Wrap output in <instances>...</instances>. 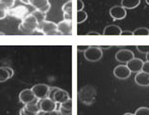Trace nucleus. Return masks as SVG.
<instances>
[{
    "label": "nucleus",
    "instance_id": "27",
    "mask_svg": "<svg viewBox=\"0 0 149 115\" xmlns=\"http://www.w3.org/2000/svg\"><path fill=\"white\" fill-rule=\"evenodd\" d=\"M136 49L139 51V53L142 54H148L149 53V45H137Z\"/></svg>",
    "mask_w": 149,
    "mask_h": 115
},
{
    "label": "nucleus",
    "instance_id": "12",
    "mask_svg": "<svg viewBox=\"0 0 149 115\" xmlns=\"http://www.w3.org/2000/svg\"><path fill=\"white\" fill-rule=\"evenodd\" d=\"M110 15L114 20H122L127 16V11L123 6L116 5L110 9Z\"/></svg>",
    "mask_w": 149,
    "mask_h": 115
},
{
    "label": "nucleus",
    "instance_id": "29",
    "mask_svg": "<svg viewBox=\"0 0 149 115\" xmlns=\"http://www.w3.org/2000/svg\"><path fill=\"white\" fill-rule=\"evenodd\" d=\"M58 111H59L62 115H72V109H67V108L61 107V106Z\"/></svg>",
    "mask_w": 149,
    "mask_h": 115
},
{
    "label": "nucleus",
    "instance_id": "45",
    "mask_svg": "<svg viewBox=\"0 0 149 115\" xmlns=\"http://www.w3.org/2000/svg\"><path fill=\"white\" fill-rule=\"evenodd\" d=\"M0 35H4V32H0Z\"/></svg>",
    "mask_w": 149,
    "mask_h": 115
},
{
    "label": "nucleus",
    "instance_id": "37",
    "mask_svg": "<svg viewBox=\"0 0 149 115\" xmlns=\"http://www.w3.org/2000/svg\"><path fill=\"white\" fill-rule=\"evenodd\" d=\"M121 35H133V31H130V30H124V31H122Z\"/></svg>",
    "mask_w": 149,
    "mask_h": 115
},
{
    "label": "nucleus",
    "instance_id": "20",
    "mask_svg": "<svg viewBox=\"0 0 149 115\" xmlns=\"http://www.w3.org/2000/svg\"><path fill=\"white\" fill-rule=\"evenodd\" d=\"M24 107L26 108L28 111H30L36 115H39L41 113V108H40L39 104H28V105H24Z\"/></svg>",
    "mask_w": 149,
    "mask_h": 115
},
{
    "label": "nucleus",
    "instance_id": "44",
    "mask_svg": "<svg viewBox=\"0 0 149 115\" xmlns=\"http://www.w3.org/2000/svg\"><path fill=\"white\" fill-rule=\"evenodd\" d=\"M145 1H146V3H147L148 5H149V0H145Z\"/></svg>",
    "mask_w": 149,
    "mask_h": 115
},
{
    "label": "nucleus",
    "instance_id": "41",
    "mask_svg": "<svg viewBox=\"0 0 149 115\" xmlns=\"http://www.w3.org/2000/svg\"><path fill=\"white\" fill-rule=\"evenodd\" d=\"M20 2H22L24 4H30V0H19Z\"/></svg>",
    "mask_w": 149,
    "mask_h": 115
},
{
    "label": "nucleus",
    "instance_id": "18",
    "mask_svg": "<svg viewBox=\"0 0 149 115\" xmlns=\"http://www.w3.org/2000/svg\"><path fill=\"white\" fill-rule=\"evenodd\" d=\"M63 18L64 20H72V1L68 0L62 6Z\"/></svg>",
    "mask_w": 149,
    "mask_h": 115
},
{
    "label": "nucleus",
    "instance_id": "11",
    "mask_svg": "<svg viewBox=\"0 0 149 115\" xmlns=\"http://www.w3.org/2000/svg\"><path fill=\"white\" fill-rule=\"evenodd\" d=\"M116 60L118 62L122 63V64H127L129 61H131L134 57V53L130 50H120V51L117 52L116 56H115Z\"/></svg>",
    "mask_w": 149,
    "mask_h": 115
},
{
    "label": "nucleus",
    "instance_id": "14",
    "mask_svg": "<svg viewBox=\"0 0 149 115\" xmlns=\"http://www.w3.org/2000/svg\"><path fill=\"white\" fill-rule=\"evenodd\" d=\"M144 62L141 60V59H138V58H133L131 61L126 64V66L128 67V69L130 70L131 73H139L142 71V67H143Z\"/></svg>",
    "mask_w": 149,
    "mask_h": 115
},
{
    "label": "nucleus",
    "instance_id": "8",
    "mask_svg": "<svg viewBox=\"0 0 149 115\" xmlns=\"http://www.w3.org/2000/svg\"><path fill=\"white\" fill-rule=\"evenodd\" d=\"M39 106L41 108V112L45 113V112H51L55 111L57 109V103L54 100H51L50 98H44V99L40 100Z\"/></svg>",
    "mask_w": 149,
    "mask_h": 115
},
{
    "label": "nucleus",
    "instance_id": "6",
    "mask_svg": "<svg viewBox=\"0 0 149 115\" xmlns=\"http://www.w3.org/2000/svg\"><path fill=\"white\" fill-rule=\"evenodd\" d=\"M84 58L88 62H97L102 58V50L100 47H88L84 52Z\"/></svg>",
    "mask_w": 149,
    "mask_h": 115
},
{
    "label": "nucleus",
    "instance_id": "35",
    "mask_svg": "<svg viewBox=\"0 0 149 115\" xmlns=\"http://www.w3.org/2000/svg\"><path fill=\"white\" fill-rule=\"evenodd\" d=\"M43 115H62V114L59 111L55 110V111H51V112H45V113H43Z\"/></svg>",
    "mask_w": 149,
    "mask_h": 115
},
{
    "label": "nucleus",
    "instance_id": "21",
    "mask_svg": "<svg viewBox=\"0 0 149 115\" xmlns=\"http://www.w3.org/2000/svg\"><path fill=\"white\" fill-rule=\"evenodd\" d=\"M31 13L36 16V18H37V20H38V22H39V23H42V22L46 20L47 13H44V12H41V11H39V10H36V9H35V11L31 12Z\"/></svg>",
    "mask_w": 149,
    "mask_h": 115
},
{
    "label": "nucleus",
    "instance_id": "2",
    "mask_svg": "<svg viewBox=\"0 0 149 115\" xmlns=\"http://www.w3.org/2000/svg\"><path fill=\"white\" fill-rule=\"evenodd\" d=\"M78 97L82 103L86 104V105H91L94 102L96 97V91L93 87L91 86H85L82 89L79 90Z\"/></svg>",
    "mask_w": 149,
    "mask_h": 115
},
{
    "label": "nucleus",
    "instance_id": "7",
    "mask_svg": "<svg viewBox=\"0 0 149 115\" xmlns=\"http://www.w3.org/2000/svg\"><path fill=\"white\" fill-rule=\"evenodd\" d=\"M49 88L50 86H48V85H46V84H37L31 87V91H33V95L36 96V98L42 100V99H44V98L48 97Z\"/></svg>",
    "mask_w": 149,
    "mask_h": 115
},
{
    "label": "nucleus",
    "instance_id": "26",
    "mask_svg": "<svg viewBox=\"0 0 149 115\" xmlns=\"http://www.w3.org/2000/svg\"><path fill=\"white\" fill-rule=\"evenodd\" d=\"M14 2L15 0H0V3L3 4L7 9H10L14 6Z\"/></svg>",
    "mask_w": 149,
    "mask_h": 115
},
{
    "label": "nucleus",
    "instance_id": "23",
    "mask_svg": "<svg viewBox=\"0 0 149 115\" xmlns=\"http://www.w3.org/2000/svg\"><path fill=\"white\" fill-rule=\"evenodd\" d=\"M133 35H141V36L149 35V29L147 28H138L133 31Z\"/></svg>",
    "mask_w": 149,
    "mask_h": 115
},
{
    "label": "nucleus",
    "instance_id": "38",
    "mask_svg": "<svg viewBox=\"0 0 149 115\" xmlns=\"http://www.w3.org/2000/svg\"><path fill=\"white\" fill-rule=\"evenodd\" d=\"M85 35H100V34L98 32H95V31H89Z\"/></svg>",
    "mask_w": 149,
    "mask_h": 115
},
{
    "label": "nucleus",
    "instance_id": "4",
    "mask_svg": "<svg viewBox=\"0 0 149 115\" xmlns=\"http://www.w3.org/2000/svg\"><path fill=\"white\" fill-rule=\"evenodd\" d=\"M30 14V10L28 9L26 5H18L15 7H12L7 9V15L11 17L17 18V19H24L26 15Z\"/></svg>",
    "mask_w": 149,
    "mask_h": 115
},
{
    "label": "nucleus",
    "instance_id": "32",
    "mask_svg": "<svg viewBox=\"0 0 149 115\" xmlns=\"http://www.w3.org/2000/svg\"><path fill=\"white\" fill-rule=\"evenodd\" d=\"M84 8V2L82 0H77V10L78 11H82Z\"/></svg>",
    "mask_w": 149,
    "mask_h": 115
},
{
    "label": "nucleus",
    "instance_id": "24",
    "mask_svg": "<svg viewBox=\"0 0 149 115\" xmlns=\"http://www.w3.org/2000/svg\"><path fill=\"white\" fill-rule=\"evenodd\" d=\"M87 19V13L85 11H77V23H82Z\"/></svg>",
    "mask_w": 149,
    "mask_h": 115
},
{
    "label": "nucleus",
    "instance_id": "5",
    "mask_svg": "<svg viewBox=\"0 0 149 115\" xmlns=\"http://www.w3.org/2000/svg\"><path fill=\"white\" fill-rule=\"evenodd\" d=\"M18 98H19V101L22 104H24V105H28V104H39L40 102V99L36 98L31 89H24L19 93Z\"/></svg>",
    "mask_w": 149,
    "mask_h": 115
},
{
    "label": "nucleus",
    "instance_id": "36",
    "mask_svg": "<svg viewBox=\"0 0 149 115\" xmlns=\"http://www.w3.org/2000/svg\"><path fill=\"white\" fill-rule=\"evenodd\" d=\"M5 69H6V71L8 72V74H9V77H10V78H12V77H13V74H14L13 70H12L11 68H9V67H5Z\"/></svg>",
    "mask_w": 149,
    "mask_h": 115
},
{
    "label": "nucleus",
    "instance_id": "43",
    "mask_svg": "<svg viewBox=\"0 0 149 115\" xmlns=\"http://www.w3.org/2000/svg\"><path fill=\"white\" fill-rule=\"evenodd\" d=\"M124 115H135V114H133V113H125Z\"/></svg>",
    "mask_w": 149,
    "mask_h": 115
},
{
    "label": "nucleus",
    "instance_id": "42",
    "mask_svg": "<svg viewBox=\"0 0 149 115\" xmlns=\"http://www.w3.org/2000/svg\"><path fill=\"white\" fill-rule=\"evenodd\" d=\"M146 60H147V62H149V53L146 54Z\"/></svg>",
    "mask_w": 149,
    "mask_h": 115
},
{
    "label": "nucleus",
    "instance_id": "31",
    "mask_svg": "<svg viewBox=\"0 0 149 115\" xmlns=\"http://www.w3.org/2000/svg\"><path fill=\"white\" fill-rule=\"evenodd\" d=\"M57 89H58L57 87H50L49 92H48V98H50L51 100H53V96H54V94H55V92Z\"/></svg>",
    "mask_w": 149,
    "mask_h": 115
},
{
    "label": "nucleus",
    "instance_id": "15",
    "mask_svg": "<svg viewBox=\"0 0 149 115\" xmlns=\"http://www.w3.org/2000/svg\"><path fill=\"white\" fill-rule=\"evenodd\" d=\"M68 99H70L68 92L63 89H60V88H58V89L56 90L55 94H54V96H53V100L56 103H59V104L64 103V102H66Z\"/></svg>",
    "mask_w": 149,
    "mask_h": 115
},
{
    "label": "nucleus",
    "instance_id": "17",
    "mask_svg": "<svg viewBox=\"0 0 149 115\" xmlns=\"http://www.w3.org/2000/svg\"><path fill=\"white\" fill-rule=\"evenodd\" d=\"M135 83L142 87L149 86V74L142 72V71L137 73L135 76Z\"/></svg>",
    "mask_w": 149,
    "mask_h": 115
},
{
    "label": "nucleus",
    "instance_id": "1",
    "mask_svg": "<svg viewBox=\"0 0 149 115\" xmlns=\"http://www.w3.org/2000/svg\"><path fill=\"white\" fill-rule=\"evenodd\" d=\"M38 25H39V22L36 16L33 13H30L22 20L18 25V29L24 33H31L33 31H37Z\"/></svg>",
    "mask_w": 149,
    "mask_h": 115
},
{
    "label": "nucleus",
    "instance_id": "33",
    "mask_svg": "<svg viewBox=\"0 0 149 115\" xmlns=\"http://www.w3.org/2000/svg\"><path fill=\"white\" fill-rule=\"evenodd\" d=\"M142 72L149 74V62H147V61H146V62H144L143 67H142Z\"/></svg>",
    "mask_w": 149,
    "mask_h": 115
},
{
    "label": "nucleus",
    "instance_id": "30",
    "mask_svg": "<svg viewBox=\"0 0 149 115\" xmlns=\"http://www.w3.org/2000/svg\"><path fill=\"white\" fill-rule=\"evenodd\" d=\"M60 106L61 107L67 108V109H72V100H71V98L67 100L66 102H64V103L60 104Z\"/></svg>",
    "mask_w": 149,
    "mask_h": 115
},
{
    "label": "nucleus",
    "instance_id": "9",
    "mask_svg": "<svg viewBox=\"0 0 149 115\" xmlns=\"http://www.w3.org/2000/svg\"><path fill=\"white\" fill-rule=\"evenodd\" d=\"M30 5L33 6L36 10L44 13H48V11L51 9V3L49 0H30Z\"/></svg>",
    "mask_w": 149,
    "mask_h": 115
},
{
    "label": "nucleus",
    "instance_id": "13",
    "mask_svg": "<svg viewBox=\"0 0 149 115\" xmlns=\"http://www.w3.org/2000/svg\"><path fill=\"white\" fill-rule=\"evenodd\" d=\"M131 75V72L128 69V67L126 65H119L114 69V76L116 78L120 79V80H126L128 79Z\"/></svg>",
    "mask_w": 149,
    "mask_h": 115
},
{
    "label": "nucleus",
    "instance_id": "28",
    "mask_svg": "<svg viewBox=\"0 0 149 115\" xmlns=\"http://www.w3.org/2000/svg\"><path fill=\"white\" fill-rule=\"evenodd\" d=\"M6 16H7V8L0 3V20L4 19Z\"/></svg>",
    "mask_w": 149,
    "mask_h": 115
},
{
    "label": "nucleus",
    "instance_id": "40",
    "mask_svg": "<svg viewBox=\"0 0 149 115\" xmlns=\"http://www.w3.org/2000/svg\"><path fill=\"white\" fill-rule=\"evenodd\" d=\"M100 49H106V50H109V49H111V48H112V47H111V45H102V47H100Z\"/></svg>",
    "mask_w": 149,
    "mask_h": 115
},
{
    "label": "nucleus",
    "instance_id": "16",
    "mask_svg": "<svg viewBox=\"0 0 149 115\" xmlns=\"http://www.w3.org/2000/svg\"><path fill=\"white\" fill-rule=\"evenodd\" d=\"M122 29L119 25H116V24H110V25L106 26L104 29V32L102 34L104 35H108V36H119L122 33Z\"/></svg>",
    "mask_w": 149,
    "mask_h": 115
},
{
    "label": "nucleus",
    "instance_id": "39",
    "mask_svg": "<svg viewBox=\"0 0 149 115\" xmlns=\"http://www.w3.org/2000/svg\"><path fill=\"white\" fill-rule=\"evenodd\" d=\"M87 48H88V47H81V45H79V47H78V51L81 52L83 50V52H85L87 50Z\"/></svg>",
    "mask_w": 149,
    "mask_h": 115
},
{
    "label": "nucleus",
    "instance_id": "3",
    "mask_svg": "<svg viewBox=\"0 0 149 115\" xmlns=\"http://www.w3.org/2000/svg\"><path fill=\"white\" fill-rule=\"evenodd\" d=\"M37 31L45 35H60L57 29V23L53 21H48V20L39 23Z\"/></svg>",
    "mask_w": 149,
    "mask_h": 115
},
{
    "label": "nucleus",
    "instance_id": "22",
    "mask_svg": "<svg viewBox=\"0 0 149 115\" xmlns=\"http://www.w3.org/2000/svg\"><path fill=\"white\" fill-rule=\"evenodd\" d=\"M8 79H10V77L8 72L6 71L5 67H0V83L5 82Z\"/></svg>",
    "mask_w": 149,
    "mask_h": 115
},
{
    "label": "nucleus",
    "instance_id": "34",
    "mask_svg": "<svg viewBox=\"0 0 149 115\" xmlns=\"http://www.w3.org/2000/svg\"><path fill=\"white\" fill-rule=\"evenodd\" d=\"M19 115H36V114L31 113V112L28 111V110H26L24 107H22V109H20V111H19Z\"/></svg>",
    "mask_w": 149,
    "mask_h": 115
},
{
    "label": "nucleus",
    "instance_id": "19",
    "mask_svg": "<svg viewBox=\"0 0 149 115\" xmlns=\"http://www.w3.org/2000/svg\"><path fill=\"white\" fill-rule=\"evenodd\" d=\"M141 3V0H122L121 6L125 9H134Z\"/></svg>",
    "mask_w": 149,
    "mask_h": 115
},
{
    "label": "nucleus",
    "instance_id": "25",
    "mask_svg": "<svg viewBox=\"0 0 149 115\" xmlns=\"http://www.w3.org/2000/svg\"><path fill=\"white\" fill-rule=\"evenodd\" d=\"M135 115H149V108L148 107H140L135 111Z\"/></svg>",
    "mask_w": 149,
    "mask_h": 115
},
{
    "label": "nucleus",
    "instance_id": "10",
    "mask_svg": "<svg viewBox=\"0 0 149 115\" xmlns=\"http://www.w3.org/2000/svg\"><path fill=\"white\" fill-rule=\"evenodd\" d=\"M57 29L60 35L72 34V20H64L57 23Z\"/></svg>",
    "mask_w": 149,
    "mask_h": 115
}]
</instances>
